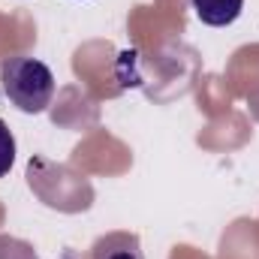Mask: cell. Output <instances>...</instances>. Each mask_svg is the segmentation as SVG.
Instances as JSON below:
<instances>
[{
	"label": "cell",
	"instance_id": "cell-1",
	"mask_svg": "<svg viewBox=\"0 0 259 259\" xmlns=\"http://www.w3.org/2000/svg\"><path fill=\"white\" fill-rule=\"evenodd\" d=\"M0 88L18 112L42 115L55 97V75L42 61L30 55H12L0 66Z\"/></svg>",
	"mask_w": 259,
	"mask_h": 259
},
{
	"label": "cell",
	"instance_id": "cell-2",
	"mask_svg": "<svg viewBox=\"0 0 259 259\" xmlns=\"http://www.w3.org/2000/svg\"><path fill=\"white\" fill-rule=\"evenodd\" d=\"M91 259H145V253L136 232H109L97 238Z\"/></svg>",
	"mask_w": 259,
	"mask_h": 259
},
{
	"label": "cell",
	"instance_id": "cell-3",
	"mask_svg": "<svg viewBox=\"0 0 259 259\" xmlns=\"http://www.w3.org/2000/svg\"><path fill=\"white\" fill-rule=\"evenodd\" d=\"M190 6H193L196 18L202 24H208V27H226V24H232L241 15L244 0H190Z\"/></svg>",
	"mask_w": 259,
	"mask_h": 259
},
{
	"label": "cell",
	"instance_id": "cell-4",
	"mask_svg": "<svg viewBox=\"0 0 259 259\" xmlns=\"http://www.w3.org/2000/svg\"><path fill=\"white\" fill-rule=\"evenodd\" d=\"M12 163H15V136L0 121V178L12 169Z\"/></svg>",
	"mask_w": 259,
	"mask_h": 259
}]
</instances>
